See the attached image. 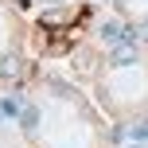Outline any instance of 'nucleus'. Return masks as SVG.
<instances>
[{
  "label": "nucleus",
  "mask_w": 148,
  "mask_h": 148,
  "mask_svg": "<svg viewBox=\"0 0 148 148\" xmlns=\"http://www.w3.org/2000/svg\"><path fill=\"white\" fill-rule=\"evenodd\" d=\"M133 136H136V140H148V117H144V121H140V125H136V129H133Z\"/></svg>",
  "instance_id": "nucleus-4"
},
{
  "label": "nucleus",
  "mask_w": 148,
  "mask_h": 148,
  "mask_svg": "<svg viewBox=\"0 0 148 148\" xmlns=\"http://www.w3.org/2000/svg\"><path fill=\"white\" fill-rule=\"evenodd\" d=\"M20 125H23V129H35V125H39V109H35V105H27V109L20 113Z\"/></svg>",
  "instance_id": "nucleus-3"
},
{
  "label": "nucleus",
  "mask_w": 148,
  "mask_h": 148,
  "mask_svg": "<svg viewBox=\"0 0 148 148\" xmlns=\"http://www.w3.org/2000/svg\"><path fill=\"white\" fill-rule=\"evenodd\" d=\"M133 148H140V144H133Z\"/></svg>",
  "instance_id": "nucleus-5"
},
{
  "label": "nucleus",
  "mask_w": 148,
  "mask_h": 148,
  "mask_svg": "<svg viewBox=\"0 0 148 148\" xmlns=\"http://www.w3.org/2000/svg\"><path fill=\"white\" fill-rule=\"evenodd\" d=\"M109 59H113V62H136V47H133V39H125V43H117Z\"/></svg>",
  "instance_id": "nucleus-1"
},
{
  "label": "nucleus",
  "mask_w": 148,
  "mask_h": 148,
  "mask_svg": "<svg viewBox=\"0 0 148 148\" xmlns=\"http://www.w3.org/2000/svg\"><path fill=\"white\" fill-rule=\"evenodd\" d=\"M20 55H4V62H0V78H20Z\"/></svg>",
  "instance_id": "nucleus-2"
}]
</instances>
